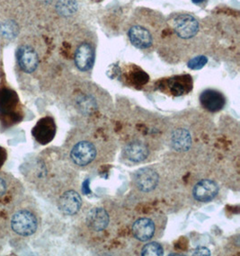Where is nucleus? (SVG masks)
<instances>
[{
  "mask_svg": "<svg viewBox=\"0 0 240 256\" xmlns=\"http://www.w3.org/2000/svg\"><path fill=\"white\" fill-rule=\"evenodd\" d=\"M24 194V186L18 178L10 172H0V208L8 213Z\"/></svg>",
  "mask_w": 240,
  "mask_h": 256,
  "instance_id": "6e6552de",
  "label": "nucleus"
},
{
  "mask_svg": "<svg viewBox=\"0 0 240 256\" xmlns=\"http://www.w3.org/2000/svg\"><path fill=\"white\" fill-rule=\"evenodd\" d=\"M76 0H58L56 8L60 14L63 16H72L78 10Z\"/></svg>",
  "mask_w": 240,
  "mask_h": 256,
  "instance_id": "412c9836",
  "label": "nucleus"
},
{
  "mask_svg": "<svg viewBox=\"0 0 240 256\" xmlns=\"http://www.w3.org/2000/svg\"><path fill=\"white\" fill-rule=\"evenodd\" d=\"M8 234L19 239L34 236L40 230L42 214L32 196L24 194L8 213Z\"/></svg>",
  "mask_w": 240,
  "mask_h": 256,
  "instance_id": "7ed1b4c3",
  "label": "nucleus"
},
{
  "mask_svg": "<svg viewBox=\"0 0 240 256\" xmlns=\"http://www.w3.org/2000/svg\"><path fill=\"white\" fill-rule=\"evenodd\" d=\"M194 138L196 132L192 126L186 122H176L169 128L166 140L171 150L186 154L194 150Z\"/></svg>",
  "mask_w": 240,
  "mask_h": 256,
  "instance_id": "0eeeda50",
  "label": "nucleus"
},
{
  "mask_svg": "<svg viewBox=\"0 0 240 256\" xmlns=\"http://www.w3.org/2000/svg\"><path fill=\"white\" fill-rule=\"evenodd\" d=\"M130 44L138 50H150L154 45V34L142 24H134L128 30Z\"/></svg>",
  "mask_w": 240,
  "mask_h": 256,
  "instance_id": "4468645a",
  "label": "nucleus"
},
{
  "mask_svg": "<svg viewBox=\"0 0 240 256\" xmlns=\"http://www.w3.org/2000/svg\"><path fill=\"white\" fill-rule=\"evenodd\" d=\"M152 145L147 140L142 137H134L124 144L122 156L130 162L144 163L152 156Z\"/></svg>",
  "mask_w": 240,
  "mask_h": 256,
  "instance_id": "9b49d317",
  "label": "nucleus"
},
{
  "mask_svg": "<svg viewBox=\"0 0 240 256\" xmlns=\"http://www.w3.org/2000/svg\"><path fill=\"white\" fill-rule=\"evenodd\" d=\"M112 221L111 213L106 208L94 206L82 216V230L89 238H102L110 230Z\"/></svg>",
  "mask_w": 240,
  "mask_h": 256,
  "instance_id": "423d86ee",
  "label": "nucleus"
},
{
  "mask_svg": "<svg viewBox=\"0 0 240 256\" xmlns=\"http://www.w3.org/2000/svg\"><path fill=\"white\" fill-rule=\"evenodd\" d=\"M28 172V181L36 189L56 204L58 198L70 190H78L76 168L63 150L50 148L36 158Z\"/></svg>",
  "mask_w": 240,
  "mask_h": 256,
  "instance_id": "f257e3e1",
  "label": "nucleus"
},
{
  "mask_svg": "<svg viewBox=\"0 0 240 256\" xmlns=\"http://www.w3.org/2000/svg\"><path fill=\"white\" fill-rule=\"evenodd\" d=\"M170 26L174 34L182 40H190L196 37L200 30L198 20L192 14L178 13L170 18Z\"/></svg>",
  "mask_w": 240,
  "mask_h": 256,
  "instance_id": "1a4fd4ad",
  "label": "nucleus"
},
{
  "mask_svg": "<svg viewBox=\"0 0 240 256\" xmlns=\"http://www.w3.org/2000/svg\"><path fill=\"white\" fill-rule=\"evenodd\" d=\"M8 234V213L0 208V240L4 239Z\"/></svg>",
  "mask_w": 240,
  "mask_h": 256,
  "instance_id": "393cba45",
  "label": "nucleus"
},
{
  "mask_svg": "<svg viewBox=\"0 0 240 256\" xmlns=\"http://www.w3.org/2000/svg\"><path fill=\"white\" fill-rule=\"evenodd\" d=\"M18 65L24 72L31 74L39 65V55L31 46H22L18 52Z\"/></svg>",
  "mask_w": 240,
  "mask_h": 256,
  "instance_id": "6ab92c4d",
  "label": "nucleus"
},
{
  "mask_svg": "<svg viewBox=\"0 0 240 256\" xmlns=\"http://www.w3.org/2000/svg\"><path fill=\"white\" fill-rule=\"evenodd\" d=\"M207 62H208V58L200 55V56H196L190 58V60L187 63V66L192 70H198L202 68L207 64Z\"/></svg>",
  "mask_w": 240,
  "mask_h": 256,
  "instance_id": "b1692460",
  "label": "nucleus"
},
{
  "mask_svg": "<svg viewBox=\"0 0 240 256\" xmlns=\"http://www.w3.org/2000/svg\"><path fill=\"white\" fill-rule=\"evenodd\" d=\"M57 127L52 117L45 116L39 120L32 130V135L40 145H47L54 140Z\"/></svg>",
  "mask_w": 240,
  "mask_h": 256,
  "instance_id": "dca6fc26",
  "label": "nucleus"
},
{
  "mask_svg": "<svg viewBox=\"0 0 240 256\" xmlns=\"http://www.w3.org/2000/svg\"><path fill=\"white\" fill-rule=\"evenodd\" d=\"M166 223V216L161 214L143 216L134 221L130 230L134 238L140 242H150L162 236Z\"/></svg>",
  "mask_w": 240,
  "mask_h": 256,
  "instance_id": "39448f33",
  "label": "nucleus"
},
{
  "mask_svg": "<svg viewBox=\"0 0 240 256\" xmlns=\"http://www.w3.org/2000/svg\"><path fill=\"white\" fill-rule=\"evenodd\" d=\"M125 80L134 86H143L148 82L150 78L147 73L140 68L132 65L130 66L129 70L126 72Z\"/></svg>",
  "mask_w": 240,
  "mask_h": 256,
  "instance_id": "aec40b11",
  "label": "nucleus"
},
{
  "mask_svg": "<svg viewBox=\"0 0 240 256\" xmlns=\"http://www.w3.org/2000/svg\"><path fill=\"white\" fill-rule=\"evenodd\" d=\"M204 1L205 0H192V2L194 3V4H200V3L204 2Z\"/></svg>",
  "mask_w": 240,
  "mask_h": 256,
  "instance_id": "cd10ccee",
  "label": "nucleus"
},
{
  "mask_svg": "<svg viewBox=\"0 0 240 256\" xmlns=\"http://www.w3.org/2000/svg\"><path fill=\"white\" fill-rule=\"evenodd\" d=\"M94 1H101V0H94Z\"/></svg>",
  "mask_w": 240,
  "mask_h": 256,
  "instance_id": "c85d7f7f",
  "label": "nucleus"
},
{
  "mask_svg": "<svg viewBox=\"0 0 240 256\" xmlns=\"http://www.w3.org/2000/svg\"><path fill=\"white\" fill-rule=\"evenodd\" d=\"M192 86L194 83L190 75L174 76L160 80L156 83V88L160 92L176 98L190 93Z\"/></svg>",
  "mask_w": 240,
  "mask_h": 256,
  "instance_id": "f8f14e48",
  "label": "nucleus"
},
{
  "mask_svg": "<svg viewBox=\"0 0 240 256\" xmlns=\"http://www.w3.org/2000/svg\"><path fill=\"white\" fill-rule=\"evenodd\" d=\"M117 144L114 138L89 126L73 128L64 143L63 151L76 170H92L111 161Z\"/></svg>",
  "mask_w": 240,
  "mask_h": 256,
  "instance_id": "f03ea898",
  "label": "nucleus"
},
{
  "mask_svg": "<svg viewBox=\"0 0 240 256\" xmlns=\"http://www.w3.org/2000/svg\"><path fill=\"white\" fill-rule=\"evenodd\" d=\"M200 104L204 110L210 112H218L226 106V98L216 89H205L200 94Z\"/></svg>",
  "mask_w": 240,
  "mask_h": 256,
  "instance_id": "a211bd4d",
  "label": "nucleus"
},
{
  "mask_svg": "<svg viewBox=\"0 0 240 256\" xmlns=\"http://www.w3.org/2000/svg\"><path fill=\"white\" fill-rule=\"evenodd\" d=\"M220 192L218 182L210 178H202L196 182L192 189V198L200 204H208L216 199Z\"/></svg>",
  "mask_w": 240,
  "mask_h": 256,
  "instance_id": "ddd939ff",
  "label": "nucleus"
},
{
  "mask_svg": "<svg viewBox=\"0 0 240 256\" xmlns=\"http://www.w3.org/2000/svg\"><path fill=\"white\" fill-rule=\"evenodd\" d=\"M96 60V50L92 44L84 42L80 44L74 55V62L76 68L81 72L91 70Z\"/></svg>",
  "mask_w": 240,
  "mask_h": 256,
  "instance_id": "f3484780",
  "label": "nucleus"
},
{
  "mask_svg": "<svg viewBox=\"0 0 240 256\" xmlns=\"http://www.w3.org/2000/svg\"><path fill=\"white\" fill-rule=\"evenodd\" d=\"M1 34L6 38H13L18 34V27L13 22H3L0 26Z\"/></svg>",
  "mask_w": 240,
  "mask_h": 256,
  "instance_id": "5701e85b",
  "label": "nucleus"
},
{
  "mask_svg": "<svg viewBox=\"0 0 240 256\" xmlns=\"http://www.w3.org/2000/svg\"><path fill=\"white\" fill-rule=\"evenodd\" d=\"M194 256H210V252L209 249H207L206 248H198L196 250V252H194Z\"/></svg>",
  "mask_w": 240,
  "mask_h": 256,
  "instance_id": "bb28decb",
  "label": "nucleus"
},
{
  "mask_svg": "<svg viewBox=\"0 0 240 256\" xmlns=\"http://www.w3.org/2000/svg\"><path fill=\"white\" fill-rule=\"evenodd\" d=\"M166 181L164 169L158 166H147L134 172L132 188L138 198L148 200L158 196L164 190Z\"/></svg>",
  "mask_w": 240,
  "mask_h": 256,
  "instance_id": "20e7f679",
  "label": "nucleus"
},
{
  "mask_svg": "<svg viewBox=\"0 0 240 256\" xmlns=\"http://www.w3.org/2000/svg\"><path fill=\"white\" fill-rule=\"evenodd\" d=\"M6 159H8V151L4 148L0 146V169L4 166Z\"/></svg>",
  "mask_w": 240,
  "mask_h": 256,
  "instance_id": "a878e982",
  "label": "nucleus"
},
{
  "mask_svg": "<svg viewBox=\"0 0 240 256\" xmlns=\"http://www.w3.org/2000/svg\"><path fill=\"white\" fill-rule=\"evenodd\" d=\"M65 216H75L83 206V199L78 190H70L62 195L54 204Z\"/></svg>",
  "mask_w": 240,
  "mask_h": 256,
  "instance_id": "2eb2a0df",
  "label": "nucleus"
},
{
  "mask_svg": "<svg viewBox=\"0 0 240 256\" xmlns=\"http://www.w3.org/2000/svg\"><path fill=\"white\" fill-rule=\"evenodd\" d=\"M22 120V115L18 112V99L16 94L11 90L0 91V122L11 126Z\"/></svg>",
  "mask_w": 240,
  "mask_h": 256,
  "instance_id": "9d476101",
  "label": "nucleus"
},
{
  "mask_svg": "<svg viewBox=\"0 0 240 256\" xmlns=\"http://www.w3.org/2000/svg\"><path fill=\"white\" fill-rule=\"evenodd\" d=\"M164 248L160 243L154 241L147 242L146 244L143 246L140 250V256H164Z\"/></svg>",
  "mask_w": 240,
  "mask_h": 256,
  "instance_id": "4be33fe9",
  "label": "nucleus"
}]
</instances>
